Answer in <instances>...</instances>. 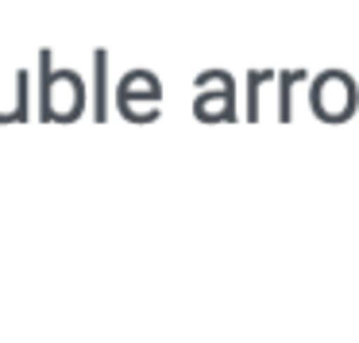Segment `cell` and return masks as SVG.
Segmentation results:
<instances>
[{
    "instance_id": "6da1fadb",
    "label": "cell",
    "mask_w": 359,
    "mask_h": 343,
    "mask_svg": "<svg viewBox=\"0 0 359 343\" xmlns=\"http://www.w3.org/2000/svg\"><path fill=\"white\" fill-rule=\"evenodd\" d=\"M43 66V85H39V101H43V120L47 124H74L86 108V85L74 70H50V50L39 55Z\"/></svg>"
},
{
    "instance_id": "7a4b0ae2",
    "label": "cell",
    "mask_w": 359,
    "mask_h": 343,
    "mask_svg": "<svg viewBox=\"0 0 359 343\" xmlns=\"http://www.w3.org/2000/svg\"><path fill=\"white\" fill-rule=\"evenodd\" d=\"M309 104H313V116H320L325 124H344L359 108V89L344 70H325L317 74V81L309 89Z\"/></svg>"
},
{
    "instance_id": "3957f363",
    "label": "cell",
    "mask_w": 359,
    "mask_h": 343,
    "mask_svg": "<svg viewBox=\"0 0 359 343\" xmlns=\"http://www.w3.org/2000/svg\"><path fill=\"white\" fill-rule=\"evenodd\" d=\"M158 104H163V85L151 70H128L124 81L116 89V108L124 112V120L132 124H151L158 116Z\"/></svg>"
},
{
    "instance_id": "277c9868",
    "label": "cell",
    "mask_w": 359,
    "mask_h": 343,
    "mask_svg": "<svg viewBox=\"0 0 359 343\" xmlns=\"http://www.w3.org/2000/svg\"><path fill=\"white\" fill-rule=\"evenodd\" d=\"M197 120L212 124V120H236V85L228 74L220 70H205L197 78V104H194Z\"/></svg>"
},
{
    "instance_id": "5b68a950",
    "label": "cell",
    "mask_w": 359,
    "mask_h": 343,
    "mask_svg": "<svg viewBox=\"0 0 359 343\" xmlns=\"http://www.w3.org/2000/svg\"><path fill=\"white\" fill-rule=\"evenodd\" d=\"M93 120H109V50H93Z\"/></svg>"
},
{
    "instance_id": "8992f818",
    "label": "cell",
    "mask_w": 359,
    "mask_h": 343,
    "mask_svg": "<svg viewBox=\"0 0 359 343\" xmlns=\"http://www.w3.org/2000/svg\"><path fill=\"white\" fill-rule=\"evenodd\" d=\"M278 78V85H282V93H278V120H290L294 116V85H302L309 74L305 70H290V74H274Z\"/></svg>"
},
{
    "instance_id": "52a82bcc",
    "label": "cell",
    "mask_w": 359,
    "mask_h": 343,
    "mask_svg": "<svg viewBox=\"0 0 359 343\" xmlns=\"http://www.w3.org/2000/svg\"><path fill=\"white\" fill-rule=\"evenodd\" d=\"M266 81H274L271 70H251L248 74V120H259V89L266 85Z\"/></svg>"
}]
</instances>
